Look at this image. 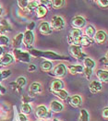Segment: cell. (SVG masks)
<instances>
[{
  "instance_id": "obj_1",
  "label": "cell",
  "mask_w": 108,
  "mask_h": 121,
  "mask_svg": "<svg viewBox=\"0 0 108 121\" xmlns=\"http://www.w3.org/2000/svg\"><path fill=\"white\" fill-rule=\"evenodd\" d=\"M29 53L36 57H44L48 60H61V59H67V57L57 55L52 51H39V50H30Z\"/></svg>"
},
{
  "instance_id": "obj_2",
  "label": "cell",
  "mask_w": 108,
  "mask_h": 121,
  "mask_svg": "<svg viewBox=\"0 0 108 121\" xmlns=\"http://www.w3.org/2000/svg\"><path fill=\"white\" fill-rule=\"evenodd\" d=\"M69 52L70 54V56L76 59H83V58H86V56L85 54L83 53V51L81 49L80 46H78V45H70L69 46Z\"/></svg>"
},
{
  "instance_id": "obj_3",
  "label": "cell",
  "mask_w": 108,
  "mask_h": 121,
  "mask_svg": "<svg viewBox=\"0 0 108 121\" xmlns=\"http://www.w3.org/2000/svg\"><path fill=\"white\" fill-rule=\"evenodd\" d=\"M13 54H14V57L16 58V60L21 61L24 63H29L30 61V56L29 53L21 52L20 49H14Z\"/></svg>"
},
{
  "instance_id": "obj_4",
  "label": "cell",
  "mask_w": 108,
  "mask_h": 121,
  "mask_svg": "<svg viewBox=\"0 0 108 121\" xmlns=\"http://www.w3.org/2000/svg\"><path fill=\"white\" fill-rule=\"evenodd\" d=\"M51 26L54 30H63L64 26H65V22L64 20L59 17V16H54L51 20Z\"/></svg>"
},
{
  "instance_id": "obj_5",
  "label": "cell",
  "mask_w": 108,
  "mask_h": 121,
  "mask_svg": "<svg viewBox=\"0 0 108 121\" xmlns=\"http://www.w3.org/2000/svg\"><path fill=\"white\" fill-rule=\"evenodd\" d=\"M86 24V20L84 18L80 17V16H76L74 17L72 20H71V26L74 28V29H78L80 30L81 28H83Z\"/></svg>"
},
{
  "instance_id": "obj_6",
  "label": "cell",
  "mask_w": 108,
  "mask_h": 121,
  "mask_svg": "<svg viewBox=\"0 0 108 121\" xmlns=\"http://www.w3.org/2000/svg\"><path fill=\"white\" fill-rule=\"evenodd\" d=\"M34 40V35L32 33V31H30V30H26L25 33H23V39L22 42L24 43V45L26 47H30L32 43Z\"/></svg>"
},
{
  "instance_id": "obj_7",
  "label": "cell",
  "mask_w": 108,
  "mask_h": 121,
  "mask_svg": "<svg viewBox=\"0 0 108 121\" xmlns=\"http://www.w3.org/2000/svg\"><path fill=\"white\" fill-rule=\"evenodd\" d=\"M80 36H82L81 30L72 29L69 35V43H73V44H74V43L76 42V40L79 39Z\"/></svg>"
},
{
  "instance_id": "obj_8",
  "label": "cell",
  "mask_w": 108,
  "mask_h": 121,
  "mask_svg": "<svg viewBox=\"0 0 108 121\" xmlns=\"http://www.w3.org/2000/svg\"><path fill=\"white\" fill-rule=\"evenodd\" d=\"M92 43V40L88 38L87 36H80L79 39H77L74 43V45L78 46H90Z\"/></svg>"
},
{
  "instance_id": "obj_9",
  "label": "cell",
  "mask_w": 108,
  "mask_h": 121,
  "mask_svg": "<svg viewBox=\"0 0 108 121\" xmlns=\"http://www.w3.org/2000/svg\"><path fill=\"white\" fill-rule=\"evenodd\" d=\"M43 91V88H42V85L38 83V82H33L30 87V95L31 97L35 96L36 94H39Z\"/></svg>"
},
{
  "instance_id": "obj_10",
  "label": "cell",
  "mask_w": 108,
  "mask_h": 121,
  "mask_svg": "<svg viewBox=\"0 0 108 121\" xmlns=\"http://www.w3.org/2000/svg\"><path fill=\"white\" fill-rule=\"evenodd\" d=\"M66 70H67V68L64 64H58L54 69V75L57 78H62L65 76Z\"/></svg>"
},
{
  "instance_id": "obj_11",
  "label": "cell",
  "mask_w": 108,
  "mask_h": 121,
  "mask_svg": "<svg viewBox=\"0 0 108 121\" xmlns=\"http://www.w3.org/2000/svg\"><path fill=\"white\" fill-rule=\"evenodd\" d=\"M93 37H94V42L96 43L102 44L106 40V33L104 30H98L97 32H95Z\"/></svg>"
},
{
  "instance_id": "obj_12",
  "label": "cell",
  "mask_w": 108,
  "mask_h": 121,
  "mask_svg": "<svg viewBox=\"0 0 108 121\" xmlns=\"http://www.w3.org/2000/svg\"><path fill=\"white\" fill-rule=\"evenodd\" d=\"M35 114H36V116H37L39 118H46V117L49 116V112L46 109V107L43 106V105H39V106L36 108Z\"/></svg>"
},
{
  "instance_id": "obj_13",
  "label": "cell",
  "mask_w": 108,
  "mask_h": 121,
  "mask_svg": "<svg viewBox=\"0 0 108 121\" xmlns=\"http://www.w3.org/2000/svg\"><path fill=\"white\" fill-rule=\"evenodd\" d=\"M89 88H90L91 92L94 94V93H97L98 91H100L102 90V84H101V82L98 81H92L90 83Z\"/></svg>"
},
{
  "instance_id": "obj_14",
  "label": "cell",
  "mask_w": 108,
  "mask_h": 121,
  "mask_svg": "<svg viewBox=\"0 0 108 121\" xmlns=\"http://www.w3.org/2000/svg\"><path fill=\"white\" fill-rule=\"evenodd\" d=\"M39 31L43 35H49L52 33V30L50 29V25L47 22H43L40 24Z\"/></svg>"
},
{
  "instance_id": "obj_15",
  "label": "cell",
  "mask_w": 108,
  "mask_h": 121,
  "mask_svg": "<svg viewBox=\"0 0 108 121\" xmlns=\"http://www.w3.org/2000/svg\"><path fill=\"white\" fill-rule=\"evenodd\" d=\"M64 87V83L60 80H55L53 81V82L51 83V86H50V90L51 91H58V90H62Z\"/></svg>"
},
{
  "instance_id": "obj_16",
  "label": "cell",
  "mask_w": 108,
  "mask_h": 121,
  "mask_svg": "<svg viewBox=\"0 0 108 121\" xmlns=\"http://www.w3.org/2000/svg\"><path fill=\"white\" fill-rule=\"evenodd\" d=\"M47 11H48V10H47L45 6H43V5H39V6L37 7V9H36V16H37V18H38V19H41V18L45 17L46 14H47Z\"/></svg>"
},
{
  "instance_id": "obj_17",
  "label": "cell",
  "mask_w": 108,
  "mask_h": 121,
  "mask_svg": "<svg viewBox=\"0 0 108 121\" xmlns=\"http://www.w3.org/2000/svg\"><path fill=\"white\" fill-rule=\"evenodd\" d=\"M13 60H14L13 56L11 55H9V54H6L2 57H0V61H1L2 67L3 66H9V65H10L13 62Z\"/></svg>"
},
{
  "instance_id": "obj_18",
  "label": "cell",
  "mask_w": 108,
  "mask_h": 121,
  "mask_svg": "<svg viewBox=\"0 0 108 121\" xmlns=\"http://www.w3.org/2000/svg\"><path fill=\"white\" fill-rule=\"evenodd\" d=\"M50 109L54 113H60L63 110V105L57 101H53L50 104Z\"/></svg>"
},
{
  "instance_id": "obj_19",
  "label": "cell",
  "mask_w": 108,
  "mask_h": 121,
  "mask_svg": "<svg viewBox=\"0 0 108 121\" xmlns=\"http://www.w3.org/2000/svg\"><path fill=\"white\" fill-rule=\"evenodd\" d=\"M96 76L98 78V80L101 82H107L108 81V72L106 70H103V69H99L96 72Z\"/></svg>"
},
{
  "instance_id": "obj_20",
  "label": "cell",
  "mask_w": 108,
  "mask_h": 121,
  "mask_svg": "<svg viewBox=\"0 0 108 121\" xmlns=\"http://www.w3.org/2000/svg\"><path fill=\"white\" fill-rule=\"evenodd\" d=\"M81 98L79 95H73L70 99H69V104L73 107H79L81 104Z\"/></svg>"
},
{
  "instance_id": "obj_21",
  "label": "cell",
  "mask_w": 108,
  "mask_h": 121,
  "mask_svg": "<svg viewBox=\"0 0 108 121\" xmlns=\"http://www.w3.org/2000/svg\"><path fill=\"white\" fill-rule=\"evenodd\" d=\"M22 39H23V33H19L13 40V46L14 49H19L22 43Z\"/></svg>"
},
{
  "instance_id": "obj_22",
  "label": "cell",
  "mask_w": 108,
  "mask_h": 121,
  "mask_svg": "<svg viewBox=\"0 0 108 121\" xmlns=\"http://www.w3.org/2000/svg\"><path fill=\"white\" fill-rule=\"evenodd\" d=\"M52 93L54 95H56V97H58L59 99H61V100H66L69 97V93L65 91V90H63V89L56 91H52Z\"/></svg>"
},
{
  "instance_id": "obj_23",
  "label": "cell",
  "mask_w": 108,
  "mask_h": 121,
  "mask_svg": "<svg viewBox=\"0 0 108 121\" xmlns=\"http://www.w3.org/2000/svg\"><path fill=\"white\" fill-rule=\"evenodd\" d=\"M69 69L70 74L76 75V74L80 73V72L83 71V67H82V66H79V65H77V66H70L69 68Z\"/></svg>"
},
{
  "instance_id": "obj_24",
  "label": "cell",
  "mask_w": 108,
  "mask_h": 121,
  "mask_svg": "<svg viewBox=\"0 0 108 121\" xmlns=\"http://www.w3.org/2000/svg\"><path fill=\"white\" fill-rule=\"evenodd\" d=\"M52 68H53V65L48 60H45L41 63V69L43 71H49L52 69Z\"/></svg>"
},
{
  "instance_id": "obj_25",
  "label": "cell",
  "mask_w": 108,
  "mask_h": 121,
  "mask_svg": "<svg viewBox=\"0 0 108 121\" xmlns=\"http://www.w3.org/2000/svg\"><path fill=\"white\" fill-rule=\"evenodd\" d=\"M65 4V1L63 0H52L51 1V5L55 9H61Z\"/></svg>"
},
{
  "instance_id": "obj_26",
  "label": "cell",
  "mask_w": 108,
  "mask_h": 121,
  "mask_svg": "<svg viewBox=\"0 0 108 121\" xmlns=\"http://www.w3.org/2000/svg\"><path fill=\"white\" fill-rule=\"evenodd\" d=\"M10 27L9 26L8 22L6 20H2V24L0 25V34H3L7 31H10Z\"/></svg>"
},
{
  "instance_id": "obj_27",
  "label": "cell",
  "mask_w": 108,
  "mask_h": 121,
  "mask_svg": "<svg viewBox=\"0 0 108 121\" xmlns=\"http://www.w3.org/2000/svg\"><path fill=\"white\" fill-rule=\"evenodd\" d=\"M85 33H86V36L91 39V38H92V37L94 36V34H95V29L93 28V26L89 25L88 27L86 28V30H85Z\"/></svg>"
},
{
  "instance_id": "obj_28",
  "label": "cell",
  "mask_w": 108,
  "mask_h": 121,
  "mask_svg": "<svg viewBox=\"0 0 108 121\" xmlns=\"http://www.w3.org/2000/svg\"><path fill=\"white\" fill-rule=\"evenodd\" d=\"M83 64H84V66H85L86 69H92L94 68V66H95L94 61L91 60V59L89 58V57H86V58L84 59Z\"/></svg>"
},
{
  "instance_id": "obj_29",
  "label": "cell",
  "mask_w": 108,
  "mask_h": 121,
  "mask_svg": "<svg viewBox=\"0 0 108 121\" xmlns=\"http://www.w3.org/2000/svg\"><path fill=\"white\" fill-rule=\"evenodd\" d=\"M89 114L85 109H81L79 113V117L78 121H89Z\"/></svg>"
},
{
  "instance_id": "obj_30",
  "label": "cell",
  "mask_w": 108,
  "mask_h": 121,
  "mask_svg": "<svg viewBox=\"0 0 108 121\" xmlns=\"http://www.w3.org/2000/svg\"><path fill=\"white\" fill-rule=\"evenodd\" d=\"M20 111H21V114H23V115H29L31 112V107L28 104H22V105L20 107Z\"/></svg>"
},
{
  "instance_id": "obj_31",
  "label": "cell",
  "mask_w": 108,
  "mask_h": 121,
  "mask_svg": "<svg viewBox=\"0 0 108 121\" xmlns=\"http://www.w3.org/2000/svg\"><path fill=\"white\" fill-rule=\"evenodd\" d=\"M38 2L36 1H28V7H27V11H32V10H36L38 7Z\"/></svg>"
},
{
  "instance_id": "obj_32",
  "label": "cell",
  "mask_w": 108,
  "mask_h": 121,
  "mask_svg": "<svg viewBox=\"0 0 108 121\" xmlns=\"http://www.w3.org/2000/svg\"><path fill=\"white\" fill-rule=\"evenodd\" d=\"M9 38L7 37V36H5V35H0V46L2 47V46H6V45H8L9 44Z\"/></svg>"
},
{
  "instance_id": "obj_33",
  "label": "cell",
  "mask_w": 108,
  "mask_h": 121,
  "mask_svg": "<svg viewBox=\"0 0 108 121\" xmlns=\"http://www.w3.org/2000/svg\"><path fill=\"white\" fill-rule=\"evenodd\" d=\"M15 83L17 84V86L20 89L21 87H23V86L25 85V83H26V80H25V78H24V77H20V78H18V79H17V81H16Z\"/></svg>"
},
{
  "instance_id": "obj_34",
  "label": "cell",
  "mask_w": 108,
  "mask_h": 121,
  "mask_svg": "<svg viewBox=\"0 0 108 121\" xmlns=\"http://www.w3.org/2000/svg\"><path fill=\"white\" fill-rule=\"evenodd\" d=\"M18 5H19L20 9H21L22 10H25V11H27V7H28V1H24V0H21V1H18Z\"/></svg>"
},
{
  "instance_id": "obj_35",
  "label": "cell",
  "mask_w": 108,
  "mask_h": 121,
  "mask_svg": "<svg viewBox=\"0 0 108 121\" xmlns=\"http://www.w3.org/2000/svg\"><path fill=\"white\" fill-rule=\"evenodd\" d=\"M83 73H84V76H85V78L89 80L90 78H91V73H92V69H86V68H83V71H82Z\"/></svg>"
},
{
  "instance_id": "obj_36",
  "label": "cell",
  "mask_w": 108,
  "mask_h": 121,
  "mask_svg": "<svg viewBox=\"0 0 108 121\" xmlns=\"http://www.w3.org/2000/svg\"><path fill=\"white\" fill-rule=\"evenodd\" d=\"M10 75H11V71L10 70H4L1 72V77H2V80H5L7 78H9Z\"/></svg>"
},
{
  "instance_id": "obj_37",
  "label": "cell",
  "mask_w": 108,
  "mask_h": 121,
  "mask_svg": "<svg viewBox=\"0 0 108 121\" xmlns=\"http://www.w3.org/2000/svg\"><path fill=\"white\" fill-rule=\"evenodd\" d=\"M96 3L100 5V7H102V8H107L108 6V2L107 1H102V0H98V1H96Z\"/></svg>"
},
{
  "instance_id": "obj_38",
  "label": "cell",
  "mask_w": 108,
  "mask_h": 121,
  "mask_svg": "<svg viewBox=\"0 0 108 121\" xmlns=\"http://www.w3.org/2000/svg\"><path fill=\"white\" fill-rule=\"evenodd\" d=\"M102 116H103V117H104V119H107V117H108V108L107 107H105V108L103 110V112H102Z\"/></svg>"
},
{
  "instance_id": "obj_39",
  "label": "cell",
  "mask_w": 108,
  "mask_h": 121,
  "mask_svg": "<svg viewBox=\"0 0 108 121\" xmlns=\"http://www.w3.org/2000/svg\"><path fill=\"white\" fill-rule=\"evenodd\" d=\"M32 98H30V96H23L22 97V101H23V104H27L29 103V101H31Z\"/></svg>"
},
{
  "instance_id": "obj_40",
  "label": "cell",
  "mask_w": 108,
  "mask_h": 121,
  "mask_svg": "<svg viewBox=\"0 0 108 121\" xmlns=\"http://www.w3.org/2000/svg\"><path fill=\"white\" fill-rule=\"evenodd\" d=\"M19 119H20V121H27V118H26V117H25L23 114H21V113H20V115H19Z\"/></svg>"
},
{
  "instance_id": "obj_41",
  "label": "cell",
  "mask_w": 108,
  "mask_h": 121,
  "mask_svg": "<svg viewBox=\"0 0 108 121\" xmlns=\"http://www.w3.org/2000/svg\"><path fill=\"white\" fill-rule=\"evenodd\" d=\"M28 70L30 71V72L36 70V66H34V65H30L29 68H28Z\"/></svg>"
},
{
  "instance_id": "obj_42",
  "label": "cell",
  "mask_w": 108,
  "mask_h": 121,
  "mask_svg": "<svg viewBox=\"0 0 108 121\" xmlns=\"http://www.w3.org/2000/svg\"><path fill=\"white\" fill-rule=\"evenodd\" d=\"M33 27H34V23L32 22V23H30V25H28V26H27V29H28L27 30H30V31H31V30L33 29Z\"/></svg>"
},
{
  "instance_id": "obj_43",
  "label": "cell",
  "mask_w": 108,
  "mask_h": 121,
  "mask_svg": "<svg viewBox=\"0 0 108 121\" xmlns=\"http://www.w3.org/2000/svg\"><path fill=\"white\" fill-rule=\"evenodd\" d=\"M3 53H4V50H3V47H1V46H0V57H1V56L3 55Z\"/></svg>"
},
{
  "instance_id": "obj_44",
  "label": "cell",
  "mask_w": 108,
  "mask_h": 121,
  "mask_svg": "<svg viewBox=\"0 0 108 121\" xmlns=\"http://www.w3.org/2000/svg\"><path fill=\"white\" fill-rule=\"evenodd\" d=\"M2 15V8H1V6H0V16Z\"/></svg>"
},
{
  "instance_id": "obj_45",
  "label": "cell",
  "mask_w": 108,
  "mask_h": 121,
  "mask_svg": "<svg viewBox=\"0 0 108 121\" xmlns=\"http://www.w3.org/2000/svg\"><path fill=\"white\" fill-rule=\"evenodd\" d=\"M53 121H59V120H57V119H54Z\"/></svg>"
},
{
  "instance_id": "obj_46",
  "label": "cell",
  "mask_w": 108,
  "mask_h": 121,
  "mask_svg": "<svg viewBox=\"0 0 108 121\" xmlns=\"http://www.w3.org/2000/svg\"><path fill=\"white\" fill-rule=\"evenodd\" d=\"M1 67H2V65H1V61H0V68H1Z\"/></svg>"
}]
</instances>
